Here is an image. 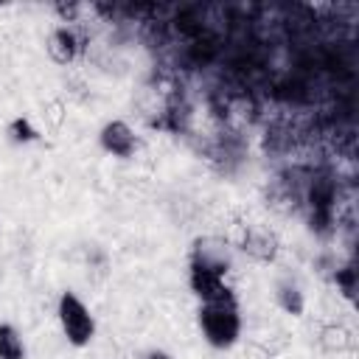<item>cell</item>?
I'll return each instance as SVG.
<instances>
[{"label": "cell", "mask_w": 359, "mask_h": 359, "mask_svg": "<svg viewBox=\"0 0 359 359\" xmlns=\"http://www.w3.org/2000/svg\"><path fill=\"white\" fill-rule=\"evenodd\" d=\"M56 323H59V331H62V339L76 348V351H84L95 342V334H98V320L90 309V303L73 292V289H62L59 297H56Z\"/></svg>", "instance_id": "cell-2"}, {"label": "cell", "mask_w": 359, "mask_h": 359, "mask_svg": "<svg viewBox=\"0 0 359 359\" xmlns=\"http://www.w3.org/2000/svg\"><path fill=\"white\" fill-rule=\"evenodd\" d=\"M320 345H323L328 353H345V351H351L353 337H351V331L342 328V325H328V328H323V334H320Z\"/></svg>", "instance_id": "cell-10"}, {"label": "cell", "mask_w": 359, "mask_h": 359, "mask_svg": "<svg viewBox=\"0 0 359 359\" xmlns=\"http://www.w3.org/2000/svg\"><path fill=\"white\" fill-rule=\"evenodd\" d=\"M0 359H28V345H25V337L22 331L3 320L0 323Z\"/></svg>", "instance_id": "cell-8"}, {"label": "cell", "mask_w": 359, "mask_h": 359, "mask_svg": "<svg viewBox=\"0 0 359 359\" xmlns=\"http://www.w3.org/2000/svg\"><path fill=\"white\" fill-rule=\"evenodd\" d=\"M84 34L73 25V22H56L48 34H45V53L53 65L67 67L73 62L81 59L84 53Z\"/></svg>", "instance_id": "cell-5"}, {"label": "cell", "mask_w": 359, "mask_h": 359, "mask_svg": "<svg viewBox=\"0 0 359 359\" xmlns=\"http://www.w3.org/2000/svg\"><path fill=\"white\" fill-rule=\"evenodd\" d=\"M272 300H275V306H278L283 314H289V317H303L306 303H309L306 289H303V283H300L294 275H280V278H275V283H272Z\"/></svg>", "instance_id": "cell-6"}, {"label": "cell", "mask_w": 359, "mask_h": 359, "mask_svg": "<svg viewBox=\"0 0 359 359\" xmlns=\"http://www.w3.org/2000/svg\"><path fill=\"white\" fill-rule=\"evenodd\" d=\"M6 140L14 143V146H31V143L42 140V132L36 129V123L28 115H14L6 123Z\"/></svg>", "instance_id": "cell-9"}, {"label": "cell", "mask_w": 359, "mask_h": 359, "mask_svg": "<svg viewBox=\"0 0 359 359\" xmlns=\"http://www.w3.org/2000/svg\"><path fill=\"white\" fill-rule=\"evenodd\" d=\"M238 250L255 264H272L278 258V238L266 227H247L244 238L238 241Z\"/></svg>", "instance_id": "cell-7"}, {"label": "cell", "mask_w": 359, "mask_h": 359, "mask_svg": "<svg viewBox=\"0 0 359 359\" xmlns=\"http://www.w3.org/2000/svg\"><path fill=\"white\" fill-rule=\"evenodd\" d=\"M185 266L202 269V272H210V275H219V278L230 280V272L236 266V247L227 238L213 236V233L196 236L188 247V264Z\"/></svg>", "instance_id": "cell-3"}, {"label": "cell", "mask_w": 359, "mask_h": 359, "mask_svg": "<svg viewBox=\"0 0 359 359\" xmlns=\"http://www.w3.org/2000/svg\"><path fill=\"white\" fill-rule=\"evenodd\" d=\"M140 359H174V353H171V351H165V348H149Z\"/></svg>", "instance_id": "cell-12"}, {"label": "cell", "mask_w": 359, "mask_h": 359, "mask_svg": "<svg viewBox=\"0 0 359 359\" xmlns=\"http://www.w3.org/2000/svg\"><path fill=\"white\" fill-rule=\"evenodd\" d=\"M196 331L202 342L213 351H233L244 337V314L238 297L199 303L196 306Z\"/></svg>", "instance_id": "cell-1"}, {"label": "cell", "mask_w": 359, "mask_h": 359, "mask_svg": "<svg viewBox=\"0 0 359 359\" xmlns=\"http://www.w3.org/2000/svg\"><path fill=\"white\" fill-rule=\"evenodd\" d=\"M95 143L107 157L115 160H132L140 151V135L126 118H109L98 126Z\"/></svg>", "instance_id": "cell-4"}, {"label": "cell", "mask_w": 359, "mask_h": 359, "mask_svg": "<svg viewBox=\"0 0 359 359\" xmlns=\"http://www.w3.org/2000/svg\"><path fill=\"white\" fill-rule=\"evenodd\" d=\"M334 283H337V289L345 300H353V294H356V269H353V264L337 266L334 269Z\"/></svg>", "instance_id": "cell-11"}]
</instances>
